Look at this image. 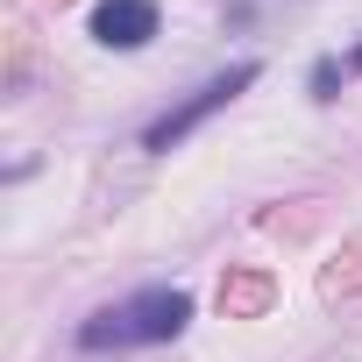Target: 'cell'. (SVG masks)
Here are the masks:
<instances>
[{"mask_svg": "<svg viewBox=\"0 0 362 362\" xmlns=\"http://www.w3.org/2000/svg\"><path fill=\"white\" fill-rule=\"evenodd\" d=\"M320 298L341 305V298H362V242H348L327 270H320Z\"/></svg>", "mask_w": 362, "mask_h": 362, "instance_id": "cell-5", "label": "cell"}, {"mask_svg": "<svg viewBox=\"0 0 362 362\" xmlns=\"http://www.w3.org/2000/svg\"><path fill=\"white\" fill-rule=\"evenodd\" d=\"M57 8H64V0H57Z\"/></svg>", "mask_w": 362, "mask_h": 362, "instance_id": "cell-9", "label": "cell"}, {"mask_svg": "<svg viewBox=\"0 0 362 362\" xmlns=\"http://www.w3.org/2000/svg\"><path fill=\"white\" fill-rule=\"evenodd\" d=\"M192 320V291H177V284H156L128 305H107L78 327V348H135V341H177Z\"/></svg>", "mask_w": 362, "mask_h": 362, "instance_id": "cell-1", "label": "cell"}, {"mask_svg": "<svg viewBox=\"0 0 362 362\" xmlns=\"http://www.w3.org/2000/svg\"><path fill=\"white\" fill-rule=\"evenodd\" d=\"M341 71H348V78H355V71H362V43H355V50H348V57H341Z\"/></svg>", "mask_w": 362, "mask_h": 362, "instance_id": "cell-8", "label": "cell"}, {"mask_svg": "<svg viewBox=\"0 0 362 362\" xmlns=\"http://www.w3.org/2000/svg\"><path fill=\"white\" fill-rule=\"evenodd\" d=\"M149 36H156V0H107V8H93V43L142 50Z\"/></svg>", "mask_w": 362, "mask_h": 362, "instance_id": "cell-3", "label": "cell"}, {"mask_svg": "<svg viewBox=\"0 0 362 362\" xmlns=\"http://www.w3.org/2000/svg\"><path fill=\"white\" fill-rule=\"evenodd\" d=\"M348 71H341V57H320L313 64V100H334V86H341Z\"/></svg>", "mask_w": 362, "mask_h": 362, "instance_id": "cell-7", "label": "cell"}, {"mask_svg": "<svg viewBox=\"0 0 362 362\" xmlns=\"http://www.w3.org/2000/svg\"><path fill=\"white\" fill-rule=\"evenodd\" d=\"M249 86H256V64H235V71L206 78V86H199V93H192L185 107H170V114H163V121H156V128L142 135V149H177V142H185V135H192V128L206 121V114H221V107H228L235 93H249Z\"/></svg>", "mask_w": 362, "mask_h": 362, "instance_id": "cell-2", "label": "cell"}, {"mask_svg": "<svg viewBox=\"0 0 362 362\" xmlns=\"http://www.w3.org/2000/svg\"><path fill=\"white\" fill-rule=\"evenodd\" d=\"M214 298H221V320H263L277 305V277L270 270H228Z\"/></svg>", "mask_w": 362, "mask_h": 362, "instance_id": "cell-4", "label": "cell"}, {"mask_svg": "<svg viewBox=\"0 0 362 362\" xmlns=\"http://www.w3.org/2000/svg\"><path fill=\"white\" fill-rule=\"evenodd\" d=\"M22 86H29V29L8 22V93H22Z\"/></svg>", "mask_w": 362, "mask_h": 362, "instance_id": "cell-6", "label": "cell"}]
</instances>
